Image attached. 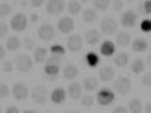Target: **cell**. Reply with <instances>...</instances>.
<instances>
[{
    "label": "cell",
    "instance_id": "obj_1",
    "mask_svg": "<svg viewBox=\"0 0 151 113\" xmlns=\"http://www.w3.org/2000/svg\"><path fill=\"white\" fill-rule=\"evenodd\" d=\"M59 67H61V58L58 57H47L45 67H44V78L48 81H57L59 75Z\"/></svg>",
    "mask_w": 151,
    "mask_h": 113
},
{
    "label": "cell",
    "instance_id": "obj_2",
    "mask_svg": "<svg viewBox=\"0 0 151 113\" xmlns=\"http://www.w3.org/2000/svg\"><path fill=\"white\" fill-rule=\"evenodd\" d=\"M114 92L110 91L109 88H102L96 95V102H98L100 106H110L113 102H114Z\"/></svg>",
    "mask_w": 151,
    "mask_h": 113
},
{
    "label": "cell",
    "instance_id": "obj_3",
    "mask_svg": "<svg viewBox=\"0 0 151 113\" xmlns=\"http://www.w3.org/2000/svg\"><path fill=\"white\" fill-rule=\"evenodd\" d=\"M114 91L120 95V96H126L132 89V81L127 76H119L117 79L114 81Z\"/></svg>",
    "mask_w": 151,
    "mask_h": 113
},
{
    "label": "cell",
    "instance_id": "obj_4",
    "mask_svg": "<svg viewBox=\"0 0 151 113\" xmlns=\"http://www.w3.org/2000/svg\"><path fill=\"white\" fill-rule=\"evenodd\" d=\"M37 34H38L40 40L51 41L54 37H55V28H54V26L50 24V23H42V24L38 27Z\"/></svg>",
    "mask_w": 151,
    "mask_h": 113
},
{
    "label": "cell",
    "instance_id": "obj_5",
    "mask_svg": "<svg viewBox=\"0 0 151 113\" xmlns=\"http://www.w3.org/2000/svg\"><path fill=\"white\" fill-rule=\"evenodd\" d=\"M28 24V19L24 13H17L16 16H13V19L10 21V28L14 31H23L27 28Z\"/></svg>",
    "mask_w": 151,
    "mask_h": 113
},
{
    "label": "cell",
    "instance_id": "obj_6",
    "mask_svg": "<svg viewBox=\"0 0 151 113\" xmlns=\"http://www.w3.org/2000/svg\"><path fill=\"white\" fill-rule=\"evenodd\" d=\"M16 67H17V69L20 72L23 73L30 72L31 68H33V60L27 54H20L17 57V60H16Z\"/></svg>",
    "mask_w": 151,
    "mask_h": 113
},
{
    "label": "cell",
    "instance_id": "obj_7",
    "mask_svg": "<svg viewBox=\"0 0 151 113\" xmlns=\"http://www.w3.org/2000/svg\"><path fill=\"white\" fill-rule=\"evenodd\" d=\"M31 98H33V102L37 103V105H44L48 99V91H47L45 86L42 85H38L33 89L31 92Z\"/></svg>",
    "mask_w": 151,
    "mask_h": 113
},
{
    "label": "cell",
    "instance_id": "obj_8",
    "mask_svg": "<svg viewBox=\"0 0 151 113\" xmlns=\"http://www.w3.org/2000/svg\"><path fill=\"white\" fill-rule=\"evenodd\" d=\"M65 0H47V13L58 16L65 10Z\"/></svg>",
    "mask_w": 151,
    "mask_h": 113
},
{
    "label": "cell",
    "instance_id": "obj_9",
    "mask_svg": "<svg viewBox=\"0 0 151 113\" xmlns=\"http://www.w3.org/2000/svg\"><path fill=\"white\" fill-rule=\"evenodd\" d=\"M117 30V21L114 20L113 17H106L103 20L100 21V31L103 34H114Z\"/></svg>",
    "mask_w": 151,
    "mask_h": 113
},
{
    "label": "cell",
    "instance_id": "obj_10",
    "mask_svg": "<svg viewBox=\"0 0 151 113\" xmlns=\"http://www.w3.org/2000/svg\"><path fill=\"white\" fill-rule=\"evenodd\" d=\"M82 37L78 34H73L71 35L68 40H66V50L71 51V53H78L82 50Z\"/></svg>",
    "mask_w": 151,
    "mask_h": 113
},
{
    "label": "cell",
    "instance_id": "obj_11",
    "mask_svg": "<svg viewBox=\"0 0 151 113\" xmlns=\"http://www.w3.org/2000/svg\"><path fill=\"white\" fill-rule=\"evenodd\" d=\"M13 96L14 99L17 100H24L28 98V88H27L26 83H23V82H17V83H14L13 86Z\"/></svg>",
    "mask_w": 151,
    "mask_h": 113
},
{
    "label": "cell",
    "instance_id": "obj_12",
    "mask_svg": "<svg viewBox=\"0 0 151 113\" xmlns=\"http://www.w3.org/2000/svg\"><path fill=\"white\" fill-rule=\"evenodd\" d=\"M137 14L134 13L133 10H127L124 13L122 14V19H120V23H122V26L126 27V28H132V27L136 26V23H137Z\"/></svg>",
    "mask_w": 151,
    "mask_h": 113
},
{
    "label": "cell",
    "instance_id": "obj_13",
    "mask_svg": "<svg viewBox=\"0 0 151 113\" xmlns=\"http://www.w3.org/2000/svg\"><path fill=\"white\" fill-rule=\"evenodd\" d=\"M75 28V21L71 19V17H62L61 20L58 21V30L64 34H69L73 31Z\"/></svg>",
    "mask_w": 151,
    "mask_h": 113
},
{
    "label": "cell",
    "instance_id": "obj_14",
    "mask_svg": "<svg viewBox=\"0 0 151 113\" xmlns=\"http://www.w3.org/2000/svg\"><path fill=\"white\" fill-rule=\"evenodd\" d=\"M51 100L55 105H62L66 100V91L64 88H55L51 92Z\"/></svg>",
    "mask_w": 151,
    "mask_h": 113
},
{
    "label": "cell",
    "instance_id": "obj_15",
    "mask_svg": "<svg viewBox=\"0 0 151 113\" xmlns=\"http://www.w3.org/2000/svg\"><path fill=\"white\" fill-rule=\"evenodd\" d=\"M102 38V34L99 30H95V28H91L85 33V40L89 45H96Z\"/></svg>",
    "mask_w": 151,
    "mask_h": 113
},
{
    "label": "cell",
    "instance_id": "obj_16",
    "mask_svg": "<svg viewBox=\"0 0 151 113\" xmlns=\"http://www.w3.org/2000/svg\"><path fill=\"white\" fill-rule=\"evenodd\" d=\"M62 75H64L65 79H75L78 76V68H76V65L72 64V62H68L65 67H64Z\"/></svg>",
    "mask_w": 151,
    "mask_h": 113
},
{
    "label": "cell",
    "instance_id": "obj_17",
    "mask_svg": "<svg viewBox=\"0 0 151 113\" xmlns=\"http://www.w3.org/2000/svg\"><path fill=\"white\" fill-rule=\"evenodd\" d=\"M99 78H100V81H103V82L112 81L114 78V69L112 67H109V65L102 67L99 69Z\"/></svg>",
    "mask_w": 151,
    "mask_h": 113
},
{
    "label": "cell",
    "instance_id": "obj_18",
    "mask_svg": "<svg viewBox=\"0 0 151 113\" xmlns=\"http://www.w3.org/2000/svg\"><path fill=\"white\" fill-rule=\"evenodd\" d=\"M116 51V45H114V42L110 40H106L102 42V45H100V54L102 55H105V57H112L113 54Z\"/></svg>",
    "mask_w": 151,
    "mask_h": 113
},
{
    "label": "cell",
    "instance_id": "obj_19",
    "mask_svg": "<svg viewBox=\"0 0 151 113\" xmlns=\"http://www.w3.org/2000/svg\"><path fill=\"white\" fill-rule=\"evenodd\" d=\"M68 95H69V98L73 100L79 99V98L82 96V86L79 85L78 82L69 83V86H68Z\"/></svg>",
    "mask_w": 151,
    "mask_h": 113
},
{
    "label": "cell",
    "instance_id": "obj_20",
    "mask_svg": "<svg viewBox=\"0 0 151 113\" xmlns=\"http://www.w3.org/2000/svg\"><path fill=\"white\" fill-rule=\"evenodd\" d=\"M132 50L134 53H144L148 50V41L145 38H136L132 44Z\"/></svg>",
    "mask_w": 151,
    "mask_h": 113
},
{
    "label": "cell",
    "instance_id": "obj_21",
    "mask_svg": "<svg viewBox=\"0 0 151 113\" xmlns=\"http://www.w3.org/2000/svg\"><path fill=\"white\" fill-rule=\"evenodd\" d=\"M47 57H48V50L47 48H42V47L34 48V61L37 64H44Z\"/></svg>",
    "mask_w": 151,
    "mask_h": 113
},
{
    "label": "cell",
    "instance_id": "obj_22",
    "mask_svg": "<svg viewBox=\"0 0 151 113\" xmlns=\"http://www.w3.org/2000/svg\"><path fill=\"white\" fill-rule=\"evenodd\" d=\"M83 62H85L86 67L89 68H96L99 65V57L96 53H88L85 55V60H83Z\"/></svg>",
    "mask_w": 151,
    "mask_h": 113
},
{
    "label": "cell",
    "instance_id": "obj_23",
    "mask_svg": "<svg viewBox=\"0 0 151 113\" xmlns=\"http://www.w3.org/2000/svg\"><path fill=\"white\" fill-rule=\"evenodd\" d=\"M99 86V81L96 76H88L85 81H83V88H85L88 92H93L95 89H98Z\"/></svg>",
    "mask_w": 151,
    "mask_h": 113
},
{
    "label": "cell",
    "instance_id": "obj_24",
    "mask_svg": "<svg viewBox=\"0 0 151 113\" xmlns=\"http://www.w3.org/2000/svg\"><path fill=\"white\" fill-rule=\"evenodd\" d=\"M130 41H132V38H130V34L126 33V31H120V33L116 34V44L120 47H127L129 44H130Z\"/></svg>",
    "mask_w": 151,
    "mask_h": 113
},
{
    "label": "cell",
    "instance_id": "obj_25",
    "mask_svg": "<svg viewBox=\"0 0 151 113\" xmlns=\"http://www.w3.org/2000/svg\"><path fill=\"white\" fill-rule=\"evenodd\" d=\"M20 47H21V40H20L19 37L13 35V37H9L7 38V41H6L7 51H17Z\"/></svg>",
    "mask_w": 151,
    "mask_h": 113
},
{
    "label": "cell",
    "instance_id": "obj_26",
    "mask_svg": "<svg viewBox=\"0 0 151 113\" xmlns=\"http://www.w3.org/2000/svg\"><path fill=\"white\" fill-rule=\"evenodd\" d=\"M113 62H114V65H117V67H120V68L126 67V65L129 64V54L117 53L114 55V58H113Z\"/></svg>",
    "mask_w": 151,
    "mask_h": 113
},
{
    "label": "cell",
    "instance_id": "obj_27",
    "mask_svg": "<svg viewBox=\"0 0 151 113\" xmlns=\"http://www.w3.org/2000/svg\"><path fill=\"white\" fill-rule=\"evenodd\" d=\"M96 19H98V14H96V12H95L93 9H85V10H83L82 20L85 21L86 24H91V23H93Z\"/></svg>",
    "mask_w": 151,
    "mask_h": 113
},
{
    "label": "cell",
    "instance_id": "obj_28",
    "mask_svg": "<svg viewBox=\"0 0 151 113\" xmlns=\"http://www.w3.org/2000/svg\"><path fill=\"white\" fill-rule=\"evenodd\" d=\"M145 69V62L143 60H140V58H136V60L132 62V72L138 75V73L144 72Z\"/></svg>",
    "mask_w": 151,
    "mask_h": 113
},
{
    "label": "cell",
    "instance_id": "obj_29",
    "mask_svg": "<svg viewBox=\"0 0 151 113\" xmlns=\"http://www.w3.org/2000/svg\"><path fill=\"white\" fill-rule=\"evenodd\" d=\"M129 110H130V113H143V103H141V100L137 99V98L132 99L130 103H129Z\"/></svg>",
    "mask_w": 151,
    "mask_h": 113
},
{
    "label": "cell",
    "instance_id": "obj_30",
    "mask_svg": "<svg viewBox=\"0 0 151 113\" xmlns=\"http://www.w3.org/2000/svg\"><path fill=\"white\" fill-rule=\"evenodd\" d=\"M66 10H68V13L69 14H79V12L82 10V6H81V3L76 1V0H71L68 4H66Z\"/></svg>",
    "mask_w": 151,
    "mask_h": 113
},
{
    "label": "cell",
    "instance_id": "obj_31",
    "mask_svg": "<svg viewBox=\"0 0 151 113\" xmlns=\"http://www.w3.org/2000/svg\"><path fill=\"white\" fill-rule=\"evenodd\" d=\"M50 54L54 55V57H58V58H62L65 55V48L59 44H54L51 48H50Z\"/></svg>",
    "mask_w": 151,
    "mask_h": 113
},
{
    "label": "cell",
    "instance_id": "obj_32",
    "mask_svg": "<svg viewBox=\"0 0 151 113\" xmlns=\"http://www.w3.org/2000/svg\"><path fill=\"white\" fill-rule=\"evenodd\" d=\"M110 1H112V0H93V6H95V9H98V10L105 12V10L109 9Z\"/></svg>",
    "mask_w": 151,
    "mask_h": 113
},
{
    "label": "cell",
    "instance_id": "obj_33",
    "mask_svg": "<svg viewBox=\"0 0 151 113\" xmlns=\"http://www.w3.org/2000/svg\"><path fill=\"white\" fill-rule=\"evenodd\" d=\"M138 12L143 14H150L151 13V1L150 0H144L138 4Z\"/></svg>",
    "mask_w": 151,
    "mask_h": 113
},
{
    "label": "cell",
    "instance_id": "obj_34",
    "mask_svg": "<svg viewBox=\"0 0 151 113\" xmlns=\"http://www.w3.org/2000/svg\"><path fill=\"white\" fill-rule=\"evenodd\" d=\"M10 13H12V6L9 3H4V1L0 3V17L4 19L7 16H10Z\"/></svg>",
    "mask_w": 151,
    "mask_h": 113
},
{
    "label": "cell",
    "instance_id": "obj_35",
    "mask_svg": "<svg viewBox=\"0 0 151 113\" xmlns=\"http://www.w3.org/2000/svg\"><path fill=\"white\" fill-rule=\"evenodd\" d=\"M81 103H82V106L91 107L93 103H95V98L91 96V95H85V96L82 98V100H81Z\"/></svg>",
    "mask_w": 151,
    "mask_h": 113
},
{
    "label": "cell",
    "instance_id": "obj_36",
    "mask_svg": "<svg viewBox=\"0 0 151 113\" xmlns=\"http://www.w3.org/2000/svg\"><path fill=\"white\" fill-rule=\"evenodd\" d=\"M13 61H4L3 64H1V69H3V72L4 73H12L13 72Z\"/></svg>",
    "mask_w": 151,
    "mask_h": 113
},
{
    "label": "cell",
    "instance_id": "obj_37",
    "mask_svg": "<svg viewBox=\"0 0 151 113\" xmlns=\"http://www.w3.org/2000/svg\"><path fill=\"white\" fill-rule=\"evenodd\" d=\"M9 93H10V89L7 86L6 83H3V82H0V99H4L9 96Z\"/></svg>",
    "mask_w": 151,
    "mask_h": 113
},
{
    "label": "cell",
    "instance_id": "obj_38",
    "mask_svg": "<svg viewBox=\"0 0 151 113\" xmlns=\"http://www.w3.org/2000/svg\"><path fill=\"white\" fill-rule=\"evenodd\" d=\"M140 28H141V31L148 33V31L151 30V20H148V19L143 20V21H141V24H140Z\"/></svg>",
    "mask_w": 151,
    "mask_h": 113
},
{
    "label": "cell",
    "instance_id": "obj_39",
    "mask_svg": "<svg viewBox=\"0 0 151 113\" xmlns=\"http://www.w3.org/2000/svg\"><path fill=\"white\" fill-rule=\"evenodd\" d=\"M34 45H35V41H34L33 38H30V37H26V38H24V47H26L27 51L34 50Z\"/></svg>",
    "mask_w": 151,
    "mask_h": 113
},
{
    "label": "cell",
    "instance_id": "obj_40",
    "mask_svg": "<svg viewBox=\"0 0 151 113\" xmlns=\"http://www.w3.org/2000/svg\"><path fill=\"white\" fill-rule=\"evenodd\" d=\"M7 34H9V26L6 23H1L0 21V38H4Z\"/></svg>",
    "mask_w": 151,
    "mask_h": 113
},
{
    "label": "cell",
    "instance_id": "obj_41",
    "mask_svg": "<svg viewBox=\"0 0 151 113\" xmlns=\"http://www.w3.org/2000/svg\"><path fill=\"white\" fill-rule=\"evenodd\" d=\"M123 7H124L123 0H113V10L114 12H122Z\"/></svg>",
    "mask_w": 151,
    "mask_h": 113
},
{
    "label": "cell",
    "instance_id": "obj_42",
    "mask_svg": "<svg viewBox=\"0 0 151 113\" xmlns=\"http://www.w3.org/2000/svg\"><path fill=\"white\" fill-rule=\"evenodd\" d=\"M141 82H143L144 86H151V73L145 72L144 76H143V79H141Z\"/></svg>",
    "mask_w": 151,
    "mask_h": 113
},
{
    "label": "cell",
    "instance_id": "obj_43",
    "mask_svg": "<svg viewBox=\"0 0 151 113\" xmlns=\"http://www.w3.org/2000/svg\"><path fill=\"white\" fill-rule=\"evenodd\" d=\"M45 0H31V6L33 7H41L44 4Z\"/></svg>",
    "mask_w": 151,
    "mask_h": 113
},
{
    "label": "cell",
    "instance_id": "obj_44",
    "mask_svg": "<svg viewBox=\"0 0 151 113\" xmlns=\"http://www.w3.org/2000/svg\"><path fill=\"white\" fill-rule=\"evenodd\" d=\"M112 113H129V110H127L126 107H123V106H119V107H116Z\"/></svg>",
    "mask_w": 151,
    "mask_h": 113
},
{
    "label": "cell",
    "instance_id": "obj_45",
    "mask_svg": "<svg viewBox=\"0 0 151 113\" xmlns=\"http://www.w3.org/2000/svg\"><path fill=\"white\" fill-rule=\"evenodd\" d=\"M6 113H20V110L16 106H9L6 109Z\"/></svg>",
    "mask_w": 151,
    "mask_h": 113
},
{
    "label": "cell",
    "instance_id": "obj_46",
    "mask_svg": "<svg viewBox=\"0 0 151 113\" xmlns=\"http://www.w3.org/2000/svg\"><path fill=\"white\" fill-rule=\"evenodd\" d=\"M143 113H151V103L150 102L145 103V107H144V110H143Z\"/></svg>",
    "mask_w": 151,
    "mask_h": 113
},
{
    "label": "cell",
    "instance_id": "obj_47",
    "mask_svg": "<svg viewBox=\"0 0 151 113\" xmlns=\"http://www.w3.org/2000/svg\"><path fill=\"white\" fill-rule=\"evenodd\" d=\"M4 57H6V50L3 45H0V60H3Z\"/></svg>",
    "mask_w": 151,
    "mask_h": 113
},
{
    "label": "cell",
    "instance_id": "obj_48",
    "mask_svg": "<svg viewBox=\"0 0 151 113\" xmlns=\"http://www.w3.org/2000/svg\"><path fill=\"white\" fill-rule=\"evenodd\" d=\"M38 19H40V17L37 16V14H33V16H31V21H37Z\"/></svg>",
    "mask_w": 151,
    "mask_h": 113
},
{
    "label": "cell",
    "instance_id": "obj_49",
    "mask_svg": "<svg viewBox=\"0 0 151 113\" xmlns=\"http://www.w3.org/2000/svg\"><path fill=\"white\" fill-rule=\"evenodd\" d=\"M24 113H38V112H35V110H26Z\"/></svg>",
    "mask_w": 151,
    "mask_h": 113
},
{
    "label": "cell",
    "instance_id": "obj_50",
    "mask_svg": "<svg viewBox=\"0 0 151 113\" xmlns=\"http://www.w3.org/2000/svg\"><path fill=\"white\" fill-rule=\"evenodd\" d=\"M65 113H76L75 110H68V112H65Z\"/></svg>",
    "mask_w": 151,
    "mask_h": 113
},
{
    "label": "cell",
    "instance_id": "obj_51",
    "mask_svg": "<svg viewBox=\"0 0 151 113\" xmlns=\"http://www.w3.org/2000/svg\"><path fill=\"white\" fill-rule=\"evenodd\" d=\"M82 1H83V3H85V1H89V0H82Z\"/></svg>",
    "mask_w": 151,
    "mask_h": 113
},
{
    "label": "cell",
    "instance_id": "obj_52",
    "mask_svg": "<svg viewBox=\"0 0 151 113\" xmlns=\"http://www.w3.org/2000/svg\"><path fill=\"white\" fill-rule=\"evenodd\" d=\"M0 113H3V110H1V107H0Z\"/></svg>",
    "mask_w": 151,
    "mask_h": 113
},
{
    "label": "cell",
    "instance_id": "obj_53",
    "mask_svg": "<svg viewBox=\"0 0 151 113\" xmlns=\"http://www.w3.org/2000/svg\"><path fill=\"white\" fill-rule=\"evenodd\" d=\"M127 1H134V0H127Z\"/></svg>",
    "mask_w": 151,
    "mask_h": 113
}]
</instances>
